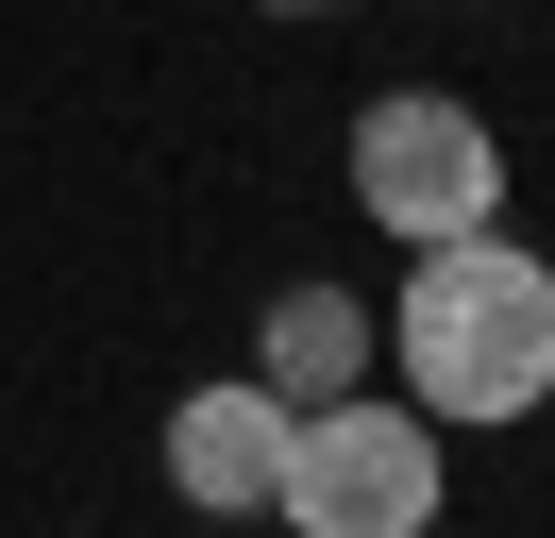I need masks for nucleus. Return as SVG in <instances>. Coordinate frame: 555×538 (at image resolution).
<instances>
[{
    "mask_svg": "<svg viewBox=\"0 0 555 538\" xmlns=\"http://www.w3.org/2000/svg\"><path fill=\"white\" fill-rule=\"evenodd\" d=\"M387 387L421 421H539L555 404V253H521L505 219L438 235V253L387 286Z\"/></svg>",
    "mask_w": 555,
    "mask_h": 538,
    "instance_id": "obj_1",
    "label": "nucleus"
},
{
    "mask_svg": "<svg viewBox=\"0 0 555 538\" xmlns=\"http://www.w3.org/2000/svg\"><path fill=\"white\" fill-rule=\"evenodd\" d=\"M438 504H454V437L404 387H337L286 421V488H270L286 538H438Z\"/></svg>",
    "mask_w": 555,
    "mask_h": 538,
    "instance_id": "obj_2",
    "label": "nucleus"
},
{
    "mask_svg": "<svg viewBox=\"0 0 555 538\" xmlns=\"http://www.w3.org/2000/svg\"><path fill=\"white\" fill-rule=\"evenodd\" d=\"M353 202H371V235H404V253L488 235L505 219V134H488L454 85H387L371 118H353Z\"/></svg>",
    "mask_w": 555,
    "mask_h": 538,
    "instance_id": "obj_3",
    "label": "nucleus"
},
{
    "mask_svg": "<svg viewBox=\"0 0 555 538\" xmlns=\"http://www.w3.org/2000/svg\"><path fill=\"white\" fill-rule=\"evenodd\" d=\"M286 421H304V404L253 387V370L185 387V404H169V488L203 504V522H270V488H286Z\"/></svg>",
    "mask_w": 555,
    "mask_h": 538,
    "instance_id": "obj_4",
    "label": "nucleus"
},
{
    "mask_svg": "<svg viewBox=\"0 0 555 538\" xmlns=\"http://www.w3.org/2000/svg\"><path fill=\"white\" fill-rule=\"evenodd\" d=\"M253 387H286V404H337V387H371V303H353V286H270Z\"/></svg>",
    "mask_w": 555,
    "mask_h": 538,
    "instance_id": "obj_5",
    "label": "nucleus"
},
{
    "mask_svg": "<svg viewBox=\"0 0 555 538\" xmlns=\"http://www.w3.org/2000/svg\"><path fill=\"white\" fill-rule=\"evenodd\" d=\"M270 17H337V0H270Z\"/></svg>",
    "mask_w": 555,
    "mask_h": 538,
    "instance_id": "obj_6",
    "label": "nucleus"
}]
</instances>
